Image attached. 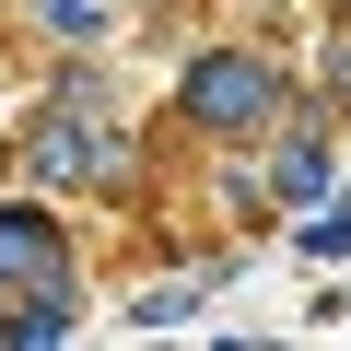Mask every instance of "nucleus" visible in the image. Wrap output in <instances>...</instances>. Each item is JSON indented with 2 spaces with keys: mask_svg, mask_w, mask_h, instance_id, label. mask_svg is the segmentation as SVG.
Here are the masks:
<instances>
[{
  "mask_svg": "<svg viewBox=\"0 0 351 351\" xmlns=\"http://www.w3.org/2000/svg\"><path fill=\"white\" fill-rule=\"evenodd\" d=\"M188 106H199V117H258V106H269V82H258V71H199V82H188Z\"/></svg>",
  "mask_w": 351,
  "mask_h": 351,
  "instance_id": "1",
  "label": "nucleus"
},
{
  "mask_svg": "<svg viewBox=\"0 0 351 351\" xmlns=\"http://www.w3.org/2000/svg\"><path fill=\"white\" fill-rule=\"evenodd\" d=\"M24 269H47V223H0V281H24Z\"/></svg>",
  "mask_w": 351,
  "mask_h": 351,
  "instance_id": "2",
  "label": "nucleus"
}]
</instances>
